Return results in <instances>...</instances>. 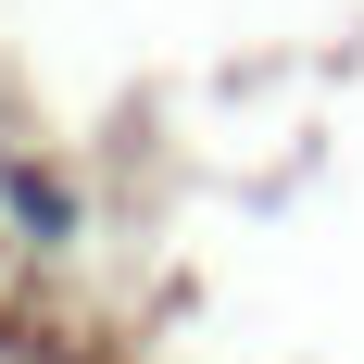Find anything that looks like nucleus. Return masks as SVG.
Returning <instances> with one entry per match:
<instances>
[{
    "label": "nucleus",
    "instance_id": "f257e3e1",
    "mask_svg": "<svg viewBox=\"0 0 364 364\" xmlns=\"http://www.w3.org/2000/svg\"><path fill=\"white\" fill-rule=\"evenodd\" d=\"M0 214H13V239L63 252V239H75V176H63V164H0Z\"/></svg>",
    "mask_w": 364,
    "mask_h": 364
}]
</instances>
